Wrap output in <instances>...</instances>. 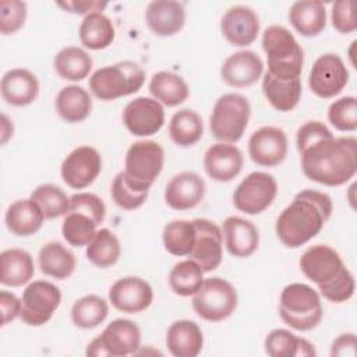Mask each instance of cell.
Segmentation results:
<instances>
[{"label": "cell", "instance_id": "40", "mask_svg": "<svg viewBox=\"0 0 357 357\" xmlns=\"http://www.w3.org/2000/svg\"><path fill=\"white\" fill-rule=\"evenodd\" d=\"M162 240L165 250L174 257H185L191 252L195 241L192 220H172L163 227Z\"/></svg>", "mask_w": 357, "mask_h": 357}, {"label": "cell", "instance_id": "36", "mask_svg": "<svg viewBox=\"0 0 357 357\" xmlns=\"http://www.w3.org/2000/svg\"><path fill=\"white\" fill-rule=\"evenodd\" d=\"M169 134L172 141L181 148L195 145L204 134L201 116L195 110L180 109L170 119Z\"/></svg>", "mask_w": 357, "mask_h": 357}, {"label": "cell", "instance_id": "31", "mask_svg": "<svg viewBox=\"0 0 357 357\" xmlns=\"http://www.w3.org/2000/svg\"><path fill=\"white\" fill-rule=\"evenodd\" d=\"M148 88L153 99L167 107L184 103L190 95V88L184 78L173 71L155 73Z\"/></svg>", "mask_w": 357, "mask_h": 357}, {"label": "cell", "instance_id": "6", "mask_svg": "<svg viewBox=\"0 0 357 357\" xmlns=\"http://www.w3.org/2000/svg\"><path fill=\"white\" fill-rule=\"evenodd\" d=\"M145 82V71L131 60L98 68L89 78L92 95L109 102L138 92Z\"/></svg>", "mask_w": 357, "mask_h": 357}, {"label": "cell", "instance_id": "28", "mask_svg": "<svg viewBox=\"0 0 357 357\" xmlns=\"http://www.w3.org/2000/svg\"><path fill=\"white\" fill-rule=\"evenodd\" d=\"M35 273L31 254L22 248H7L0 254V283L20 287L31 282Z\"/></svg>", "mask_w": 357, "mask_h": 357}, {"label": "cell", "instance_id": "23", "mask_svg": "<svg viewBox=\"0 0 357 357\" xmlns=\"http://www.w3.org/2000/svg\"><path fill=\"white\" fill-rule=\"evenodd\" d=\"M225 245L233 257L247 258L259 245V231L257 226L240 216H227L222 226Z\"/></svg>", "mask_w": 357, "mask_h": 357}, {"label": "cell", "instance_id": "51", "mask_svg": "<svg viewBox=\"0 0 357 357\" xmlns=\"http://www.w3.org/2000/svg\"><path fill=\"white\" fill-rule=\"evenodd\" d=\"M357 353V337L354 333H342L339 335L331 346V356L332 357H354Z\"/></svg>", "mask_w": 357, "mask_h": 357}, {"label": "cell", "instance_id": "4", "mask_svg": "<svg viewBox=\"0 0 357 357\" xmlns=\"http://www.w3.org/2000/svg\"><path fill=\"white\" fill-rule=\"evenodd\" d=\"M268 73L278 79H300L304 52L293 33L282 25H269L262 33Z\"/></svg>", "mask_w": 357, "mask_h": 357}, {"label": "cell", "instance_id": "33", "mask_svg": "<svg viewBox=\"0 0 357 357\" xmlns=\"http://www.w3.org/2000/svg\"><path fill=\"white\" fill-rule=\"evenodd\" d=\"M262 92L273 109L279 112H290L300 102L303 92L301 79L283 81L266 71L262 78Z\"/></svg>", "mask_w": 357, "mask_h": 357}, {"label": "cell", "instance_id": "50", "mask_svg": "<svg viewBox=\"0 0 357 357\" xmlns=\"http://www.w3.org/2000/svg\"><path fill=\"white\" fill-rule=\"evenodd\" d=\"M0 310H1V326L13 322L21 312V300L11 291H0Z\"/></svg>", "mask_w": 357, "mask_h": 357}, {"label": "cell", "instance_id": "46", "mask_svg": "<svg viewBox=\"0 0 357 357\" xmlns=\"http://www.w3.org/2000/svg\"><path fill=\"white\" fill-rule=\"evenodd\" d=\"M26 20V3L20 0L0 1V32L11 35L20 31Z\"/></svg>", "mask_w": 357, "mask_h": 357}, {"label": "cell", "instance_id": "7", "mask_svg": "<svg viewBox=\"0 0 357 357\" xmlns=\"http://www.w3.org/2000/svg\"><path fill=\"white\" fill-rule=\"evenodd\" d=\"M250 117L251 106L248 99L240 93L229 92L215 102L209 117V128L218 141L234 144L243 137Z\"/></svg>", "mask_w": 357, "mask_h": 357}, {"label": "cell", "instance_id": "26", "mask_svg": "<svg viewBox=\"0 0 357 357\" xmlns=\"http://www.w3.org/2000/svg\"><path fill=\"white\" fill-rule=\"evenodd\" d=\"M166 346L174 357H197L204 346L199 325L190 319L174 321L167 328Z\"/></svg>", "mask_w": 357, "mask_h": 357}, {"label": "cell", "instance_id": "29", "mask_svg": "<svg viewBox=\"0 0 357 357\" xmlns=\"http://www.w3.org/2000/svg\"><path fill=\"white\" fill-rule=\"evenodd\" d=\"M289 21L300 35L307 38L317 36L326 25L325 6L318 0L296 1L289 10Z\"/></svg>", "mask_w": 357, "mask_h": 357}, {"label": "cell", "instance_id": "24", "mask_svg": "<svg viewBox=\"0 0 357 357\" xmlns=\"http://www.w3.org/2000/svg\"><path fill=\"white\" fill-rule=\"evenodd\" d=\"M145 21L158 36H172L185 24V8L174 0H155L146 6Z\"/></svg>", "mask_w": 357, "mask_h": 357}, {"label": "cell", "instance_id": "22", "mask_svg": "<svg viewBox=\"0 0 357 357\" xmlns=\"http://www.w3.org/2000/svg\"><path fill=\"white\" fill-rule=\"evenodd\" d=\"M99 339L107 357H124L135 354L141 347V331L138 325L126 318H117L107 324Z\"/></svg>", "mask_w": 357, "mask_h": 357}, {"label": "cell", "instance_id": "21", "mask_svg": "<svg viewBox=\"0 0 357 357\" xmlns=\"http://www.w3.org/2000/svg\"><path fill=\"white\" fill-rule=\"evenodd\" d=\"M264 73L261 57L252 50H240L226 57L220 67L222 79L234 88L254 85Z\"/></svg>", "mask_w": 357, "mask_h": 357}, {"label": "cell", "instance_id": "20", "mask_svg": "<svg viewBox=\"0 0 357 357\" xmlns=\"http://www.w3.org/2000/svg\"><path fill=\"white\" fill-rule=\"evenodd\" d=\"M205 181L194 172H181L170 178L165 188V201L174 211L195 208L205 195Z\"/></svg>", "mask_w": 357, "mask_h": 357}, {"label": "cell", "instance_id": "18", "mask_svg": "<svg viewBox=\"0 0 357 357\" xmlns=\"http://www.w3.org/2000/svg\"><path fill=\"white\" fill-rule=\"evenodd\" d=\"M220 32L230 45L248 46L259 33V18L247 6H233L220 20Z\"/></svg>", "mask_w": 357, "mask_h": 357}, {"label": "cell", "instance_id": "9", "mask_svg": "<svg viewBox=\"0 0 357 357\" xmlns=\"http://www.w3.org/2000/svg\"><path fill=\"white\" fill-rule=\"evenodd\" d=\"M238 297L234 286L223 278L204 279L198 291L192 296V308L198 317L209 322H220L229 318L237 308Z\"/></svg>", "mask_w": 357, "mask_h": 357}, {"label": "cell", "instance_id": "42", "mask_svg": "<svg viewBox=\"0 0 357 357\" xmlns=\"http://www.w3.org/2000/svg\"><path fill=\"white\" fill-rule=\"evenodd\" d=\"M98 225L86 215L70 211L61 225L63 238L73 247H84L91 243L96 234Z\"/></svg>", "mask_w": 357, "mask_h": 357}, {"label": "cell", "instance_id": "44", "mask_svg": "<svg viewBox=\"0 0 357 357\" xmlns=\"http://www.w3.org/2000/svg\"><path fill=\"white\" fill-rule=\"evenodd\" d=\"M148 192L149 191H138L132 185H130L123 172L116 174L110 188V194L114 204L126 211H134L142 206L148 198Z\"/></svg>", "mask_w": 357, "mask_h": 357}, {"label": "cell", "instance_id": "34", "mask_svg": "<svg viewBox=\"0 0 357 357\" xmlns=\"http://www.w3.org/2000/svg\"><path fill=\"white\" fill-rule=\"evenodd\" d=\"M78 36L81 43L89 50H102L112 45L116 36V29L109 17L103 13H91L84 17Z\"/></svg>", "mask_w": 357, "mask_h": 357}, {"label": "cell", "instance_id": "47", "mask_svg": "<svg viewBox=\"0 0 357 357\" xmlns=\"http://www.w3.org/2000/svg\"><path fill=\"white\" fill-rule=\"evenodd\" d=\"M70 211L89 216L99 226L105 219L106 205L102 198L92 192H78L70 197Z\"/></svg>", "mask_w": 357, "mask_h": 357}, {"label": "cell", "instance_id": "37", "mask_svg": "<svg viewBox=\"0 0 357 357\" xmlns=\"http://www.w3.org/2000/svg\"><path fill=\"white\" fill-rule=\"evenodd\" d=\"M86 258L88 261L98 268L113 266L121 254V245L117 236L103 227L96 231L91 243L86 245Z\"/></svg>", "mask_w": 357, "mask_h": 357}, {"label": "cell", "instance_id": "3", "mask_svg": "<svg viewBox=\"0 0 357 357\" xmlns=\"http://www.w3.org/2000/svg\"><path fill=\"white\" fill-rule=\"evenodd\" d=\"M300 269L318 287L321 296L331 303H344L354 294L353 273L339 252L326 244L308 247L300 258Z\"/></svg>", "mask_w": 357, "mask_h": 357}, {"label": "cell", "instance_id": "43", "mask_svg": "<svg viewBox=\"0 0 357 357\" xmlns=\"http://www.w3.org/2000/svg\"><path fill=\"white\" fill-rule=\"evenodd\" d=\"M328 120L339 131L351 132L357 128V99L343 96L328 107Z\"/></svg>", "mask_w": 357, "mask_h": 357}, {"label": "cell", "instance_id": "10", "mask_svg": "<svg viewBox=\"0 0 357 357\" xmlns=\"http://www.w3.org/2000/svg\"><path fill=\"white\" fill-rule=\"evenodd\" d=\"M61 303L60 289L47 280L31 282L21 297L20 318L29 326H42L50 321Z\"/></svg>", "mask_w": 357, "mask_h": 357}, {"label": "cell", "instance_id": "38", "mask_svg": "<svg viewBox=\"0 0 357 357\" xmlns=\"http://www.w3.org/2000/svg\"><path fill=\"white\" fill-rule=\"evenodd\" d=\"M109 314L107 301L98 294L78 298L71 307V321L77 328L92 329L100 325Z\"/></svg>", "mask_w": 357, "mask_h": 357}, {"label": "cell", "instance_id": "25", "mask_svg": "<svg viewBox=\"0 0 357 357\" xmlns=\"http://www.w3.org/2000/svg\"><path fill=\"white\" fill-rule=\"evenodd\" d=\"M1 96L6 103L24 107L31 105L39 95V81L26 68H11L1 78Z\"/></svg>", "mask_w": 357, "mask_h": 357}, {"label": "cell", "instance_id": "16", "mask_svg": "<svg viewBox=\"0 0 357 357\" xmlns=\"http://www.w3.org/2000/svg\"><path fill=\"white\" fill-rule=\"evenodd\" d=\"M287 135L273 126L255 130L248 139V155L251 160L264 167L280 165L287 155Z\"/></svg>", "mask_w": 357, "mask_h": 357}, {"label": "cell", "instance_id": "27", "mask_svg": "<svg viewBox=\"0 0 357 357\" xmlns=\"http://www.w3.org/2000/svg\"><path fill=\"white\" fill-rule=\"evenodd\" d=\"M43 220L45 215L42 209L31 198L13 202L7 208L4 216L7 229L18 237H28L35 234L42 227Z\"/></svg>", "mask_w": 357, "mask_h": 357}, {"label": "cell", "instance_id": "12", "mask_svg": "<svg viewBox=\"0 0 357 357\" xmlns=\"http://www.w3.org/2000/svg\"><path fill=\"white\" fill-rule=\"evenodd\" d=\"M349 82V70L336 53L321 54L308 75L310 89L322 99L337 96Z\"/></svg>", "mask_w": 357, "mask_h": 357}, {"label": "cell", "instance_id": "39", "mask_svg": "<svg viewBox=\"0 0 357 357\" xmlns=\"http://www.w3.org/2000/svg\"><path fill=\"white\" fill-rule=\"evenodd\" d=\"M204 272L192 259L177 262L169 273V286L180 297L194 296L204 282Z\"/></svg>", "mask_w": 357, "mask_h": 357}, {"label": "cell", "instance_id": "8", "mask_svg": "<svg viewBox=\"0 0 357 357\" xmlns=\"http://www.w3.org/2000/svg\"><path fill=\"white\" fill-rule=\"evenodd\" d=\"M165 163V151L156 141H137L127 149L124 177L138 191H149Z\"/></svg>", "mask_w": 357, "mask_h": 357}, {"label": "cell", "instance_id": "41", "mask_svg": "<svg viewBox=\"0 0 357 357\" xmlns=\"http://www.w3.org/2000/svg\"><path fill=\"white\" fill-rule=\"evenodd\" d=\"M29 198L42 209L45 219H54L70 212V197L54 184L38 185Z\"/></svg>", "mask_w": 357, "mask_h": 357}, {"label": "cell", "instance_id": "52", "mask_svg": "<svg viewBox=\"0 0 357 357\" xmlns=\"http://www.w3.org/2000/svg\"><path fill=\"white\" fill-rule=\"evenodd\" d=\"M59 7L64 8L68 13L73 14H82V15H88L91 13H102L106 7L107 3H100L96 0H85V1H59L57 3Z\"/></svg>", "mask_w": 357, "mask_h": 357}, {"label": "cell", "instance_id": "14", "mask_svg": "<svg viewBox=\"0 0 357 357\" xmlns=\"http://www.w3.org/2000/svg\"><path fill=\"white\" fill-rule=\"evenodd\" d=\"M195 227V241L188 258L199 265L204 273L215 271L222 262L223 234L220 227L204 218L192 220Z\"/></svg>", "mask_w": 357, "mask_h": 357}, {"label": "cell", "instance_id": "53", "mask_svg": "<svg viewBox=\"0 0 357 357\" xmlns=\"http://www.w3.org/2000/svg\"><path fill=\"white\" fill-rule=\"evenodd\" d=\"M0 142L1 145H4L11 137H13V132H14V126H13V121L7 117V114L1 113V128H0Z\"/></svg>", "mask_w": 357, "mask_h": 357}, {"label": "cell", "instance_id": "48", "mask_svg": "<svg viewBox=\"0 0 357 357\" xmlns=\"http://www.w3.org/2000/svg\"><path fill=\"white\" fill-rule=\"evenodd\" d=\"M353 0H337L332 4L331 21L340 33H351L357 29V18Z\"/></svg>", "mask_w": 357, "mask_h": 357}, {"label": "cell", "instance_id": "45", "mask_svg": "<svg viewBox=\"0 0 357 357\" xmlns=\"http://www.w3.org/2000/svg\"><path fill=\"white\" fill-rule=\"evenodd\" d=\"M300 339L287 329H273L265 337V353L271 357H297Z\"/></svg>", "mask_w": 357, "mask_h": 357}, {"label": "cell", "instance_id": "30", "mask_svg": "<svg viewBox=\"0 0 357 357\" xmlns=\"http://www.w3.org/2000/svg\"><path fill=\"white\" fill-rule=\"evenodd\" d=\"M57 114L67 123L84 121L92 112V98L86 89L78 85L61 88L56 96Z\"/></svg>", "mask_w": 357, "mask_h": 357}, {"label": "cell", "instance_id": "1", "mask_svg": "<svg viewBox=\"0 0 357 357\" xmlns=\"http://www.w3.org/2000/svg\"><path fill=\"white\" fill-rule=\"evenodd\" d=\"M298 153L303 173L311 181L339 187L356 176L357 139L353 135H331L318 139Z\"/></svg>", "mask_w": 357, "mask_h": 357}, {"label": "cell", "instance_id": "32", "mask_svg": "<svg viewBox=\"0 0 357 357\" xmlns=\"http://www.w3.org/2000/svg\"><path fill=\"white\" fill-rule=\"evenodd\" d=\"M40 272L57 280L67 279L75 269V257L59 241L45 244L38 254Z\"/></svg>", "mask_w": 357, "mask_h": 357}, {"label": "cell", "instance_id": "13", "mask_svg": "<svg viewBox=\"0 0 357 357\" xmlns=\"http://www.w3.org/2000/svg\"><path fill=\"white\" fill-rule=\"evenodd\" d=\"M102 172V156L89 145H79L73 149L63 160L60 174L63 181L74 188L89 187Z\"/></svg>", "mask_w": 357, "mask_h": 357}, {"label": "cell", "instance_id": "19", "mask_svg": "<svg viewBox=\"0 0 357 357\" xmlns=\"http://www.w3.org/2000/svg\"><path fill=\"white\" fill-rule=\"evenodd\" d=\"M244 158L241 151L227 142H218L209 146L204 155V169L206 174L219 183L236 178L243 169Z\"/></svg>", "mask_w": 357, "mask_h": 357}, {"label": "cell", "instance_id": "17", "mask_svg": "<svg viewBox=\"0 0 357 357\" xmlns=\"http://www.w3.org/2000/svg\"><path fill=\"white\" fill-rule=\"evenodd\" d=\"M109 301L121 312L138 314L152 304L153 290L142 278L124 276L112 284L109 290Z\"/></svg>", "mask_w": 357, "mask_h": 357}, {"label": "cell", "instance_id": "5", "mask_svg": "<svg viewBox=\"0 0 357 357\" xmlns=\"http://www.w3.org/2000/svg\"><path fill=\"white\" fill-rule=\"evenodd\" d=\"M279 315L296 331L307 332L317 328L324 315L318 291L305 283L287 284L280 293Z\"/></svg>", "mask_w": 357, "mask_h": 357}, {"label": "cell", "instance_id": "49", "mask_svg": "<svg viewBox=\"0 0 357 357\" xmlns=\"http://www.w3.org/2000/svg\"><path fill=\"white\" fill-rule=\"evenodd\" d=\"M331 135H333L332 131L322 121H318V120L305 121L303 126H300V128L297 130V134H296L297 151L301 152L303 149H305L311 144L317 142L318 139H322V138H326Z\"/></svg>", "mask_w": 357, "mask_h": 357}, {"label": "cell", "instance_id": "2", "mask_svg": "<svg viewBox=\"0 0 357 357\" xmlns=\"http://www.w3.org/2000/svg\"><path fill=\"white\" fill-rule=\"evenodd\" d=\"M333 211L328 194L305 188L282 211L275 231L287 248H298L314 238L329 220Z\"/></svg>", "mask_w": 357, "mask_h": 357}, {"label": "cell", "instance_id": "15", "mask_svg": "<svg viewBox=\"0 0 357 357\" xmlns=\"http://www.w3.org/2000/svg\"><path fill=\"white\" fill-rule=\"evenodd\" d=\"M123 123L135 137H151L165 124V109L153 98L138 96L123 110Z\"/></svg>", "mask_w": 357, "mask_h": 357}, {"label": "cell", "instance_id": "35", "mask_svg": "<svg viewBox=\"0 0 357 357\" xmlns=\"http://www.w3.org/2000/svg\"><path fill=\"white\" fill-rule=\"evenodd\" d=\"M92 57L78 46H67L57 52L53 59L56 73L67 81H82L92 70Z\"/></svg>", "mask_w": 357, "mask_h": 357}, {"label": "cell", "instance_id": "11", "mask_svg": "<svg viewBox=\"0 0 357 357\" xmlns=\"http://www.w3.org/2000/svg\"><path fill=\"white\" fill-rule=\"evenodd\" d=\"M276 195V178L266 172H252L236 187L233 204L245 215H259L272 205Z\"/></svg>", "mask_w": 357, "mask_h": 357}]
</instances>
